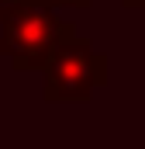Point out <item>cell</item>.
Listing matches in <instances>:
<instances>
[{"label":"cell","mask_w":145,"mask_h":149,"mask_svg":"<svg viewBox=\"0 0 145 149\" xmlns=\"http://www.w3.org/2000/svg\"><path fill=\"white\" fill-rule=\"evenodd\" d=\"M0 24H3V38H0V52H7L17 66H24L28 59H35L45 49V42L52 35V17L41 14L35 7H10L0 10Z\"/></svg>","instance_id":"obj_1"}]
</instances>
